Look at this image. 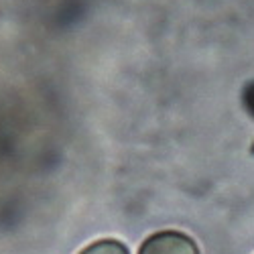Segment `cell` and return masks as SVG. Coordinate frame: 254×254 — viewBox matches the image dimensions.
<instances>
[{"mask_svg":"<svg viewBox=\"0 0 254 254\" xmlns=\"http://www.w3.org/2000/svg\"><path fill=\"white\" fill-rule=\"evenodd\" d=\"M138 254H201V252L191 236L177 230H163L146 238L140 244Z\"/></svg>","mask_w":254,"mask_h":254,"instance_id":"6da1fadb","label":"cell"},{"mask_svg":"<svg viewBox=\"0 0 254 254\" xmlns=\"http://www.w3.org/2000/svg\"><path fill=\"white\" fill-rule=\"evenodd\" d=\"M242 98H244V106L248 108V112L254 116V81H252V83H248V86L244 88Z\"/></svg>","mask_w":254,"mask_h":254,"instance_id":"3957f363","label":"cell"},{"mask_svg":"<svg viewBox=\"0 0 254 254\" xmlns=\"http://www.w3.org/2000/svg\"><path fill=\"white\" fill-rule=\"evenodd\" d=\"M77 254H130L128 248H126L120 240L114 238H104V240H96L90 246H86L81 252Z\"/></svg>","mask_w":254,"mask_h":254,"instance_id":"7a4b0ae2","label":"cell"}]
</instances>
